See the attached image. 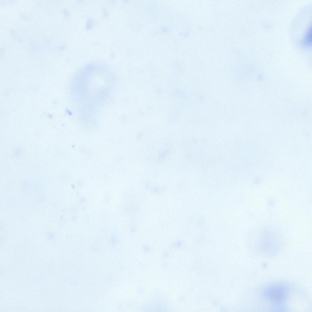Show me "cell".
<instances>
[{
    "label": "cell",
    "mask_w": 312,
    "mask_h": 312,
    "mask_svg": "<svg viewBox=\"0 0 312 312\" xmlns=\"http://www.w3.org/2000/svg\"><path fill=\"white\" fill-rule=\"evenodd\" d=\"M288 292L286 285L277 284L268 287L264 291V295L266 298L273 302L280 303L285 299Z\"/></svg>",
    "instance_id": "6da1fadb"
},
{
    "label": "cell",
    "mask_w": 312,
    "mask_h": 312,
    "mask_svg": "<svg viewBox=\"0 0 312 312\" xmlns=\"http://www.w3.org/2000/svg\"><path fill=\"white\" fill-rule=\"evenodd\" d=\"M312 42V28L311 25L308 27L306 33L303 43L307 46H311Z\"/></svg>",
    "instance_id": "7a4b0ae2"
}]
</instances>
